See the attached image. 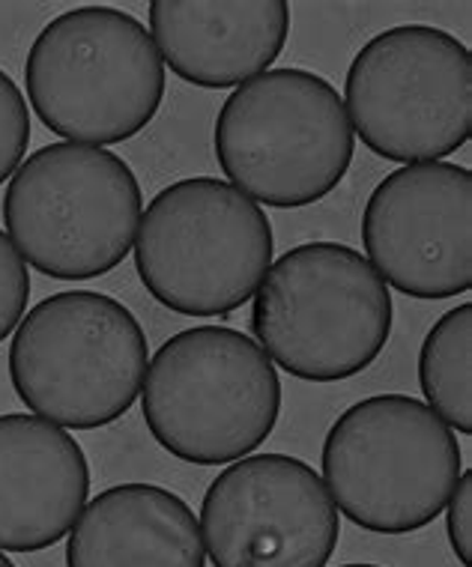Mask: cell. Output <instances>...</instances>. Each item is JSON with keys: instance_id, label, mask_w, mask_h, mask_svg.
I'll list each match as a JSON object with an SVG mask.
<instances>
[{"instance_id": "30bf717a", "label": "cell", "mask_w": 472, "mask_h": 567, "mask_svg": "<svg viewBox=\"0 0 472 567\" xmlns=\"http://www.w3.org/2000/svg\"><path fill=\"white\" fill-rule=\"evenodd\" d=\"M338 538L324 478L290 454L236 460L201 502V540L216 567H326Z\"/></svg>"}, {"instance_id": "277c9868", "label": "cell", "mask_w": 472, "mask_h": 567, "mask_svg": "<svg viewBox=\"0 0 472 567\" xmlns=\"http://www.w3.org/2000/svg\"><path fill=\"white\" fill-rule=\"evenodd\" d=\"M147 352V334L126 305L96 290H63L16 326L10 380L40 419L96 431L138 401Z\"/></svg>"}, {"instance_id": "6da1fadb", "label": "cell", "mask_w": 472, "mask_h": 567, "mask_svg": "<svg viewBox=\"0 0 472 567\" xmlns=\"http://www.w3.org/2000/svg\"><path fill=\"white\" fill-rule=\"evenodd\" d=\"M33 114L66 144L111 147L150 126L165 99V60L135 16L75 7L40 30L24 63Z\"/></svg>"}, {"instance_id": "7a4b0ae2", "label": "cell", "mask_w": 472, "mask_h": 567, "mask_svg": "<svg viewBox=\"0 0 472 567\" xmlns=\"http://www.w3.org/2000/svg\"><path fill=\"white\" fill-rule=\"evenodd\" d=\"M141 410L167 454L195 466H225L273 436L281 380L255 338L225 326H195L153 352Z\"/></svg>"}, {"instance_id": "ffe728a7", "label": "cell", "mask_w": 472, "mask_h": 567, "mask_svg": "<svg viewBox=\"0 0 472 567\" xmlns=\"http://www.w3.org/2000/svg\"><path fill=\"white\" fill-rule=\"evenodd\" d=\"M345 567H380V565H345Z\"/></svg>"}, {"instance_id": "4fadbf2b", "label": "cell", "mask_w": 472, "mask_h": 567, "mask_svg": "<svg viewBox=\"0 0 472 567\" xmlns=\"http://www.w3.org/2000/svg\"><path fill=\"white\" fill-rule=\"evenodd\" d=\"M147 19L171 72L204 90L264 75L290 37L285 0H153Z\"/></svg>"}, {"instance_id": "2e32d148", "label": "cell", "mask_w": 472, "mask_h": 567, "mask_svg": "<svg viewBox=\"0 0 472 567\" xmlns=\"http://www.w3.org/2000/svg\"><path fill=\"white\" fill-rule=\"evenodd\" d=\"M30 144L28 99L16 87V81L0 69V186L10 179L24 162Z\"/></svg>"}, {"instance_id": "9c48e42d", "label": "cell", "mask_w": 472, "mask_h": 567, "mask_svg": "<svg viewBox=\"0 0 472 567\" xmlns=\"http://www.w3.org/2000/svg\"><path fill=\"white\" fill-rule=\"evenodd\" d=\"M345 111L371 153L419 165L452 156L472 135V58L449 30L398 24L356 51Z\"/></svg>"}, {"instance_id": "e0dca14e", "label": "cell", "mask_w": 472, "mask_h": 567, "mask_svg": "<svg viewBox=\"0 0 472 567\" xmlns=\"http://www.w3.org/2000/svg\"><path fill=\"white\" fill-rule=\"evenodd\" d=\"M30 299L28 264L21 260L10 236L0 230V343L7 334L16 332V326L24 317Z\"/></svg>"}, {"instance_id": "5bb4252c", "label": "cell", "mask_w": 472, "mask_h": 567, "mask_svg": "<svg viewBox=\"0 0 472 567\" xmlns=\"http://www.w3.org/2000/svg\"><path fill=\"white\" fill-rule=\"evenodd\" d=\"M66 567H207L195 511L156 484L129 481L84 505Z\"/></svg>"}, {"instance_id": "3957f363", "label": "cell", "mask_w": 472, "mask_h": 567, "mask_svg": "<svg viewBox=\"0 0 472 567\" xmlns=\"http://www.w3.org/2000/svg\"><path fill=\"white\" fill-rule=\"evenodd\" d=\"M392 293L374 266L341 243H302L269 266L252 332L269 362L308 382L368 371L392 334Z\"/></svg>"}, {"instance_id": "ba28073f", "label": "cell", "mask_w": 472, "mask_h": 567, "mask_svg": "<svg viewBox=\"0 0 472 567\" xmlns=\"http://www.w3.org/2000/svg\"><path fill=\"white\" fill-rule=\"evenodd\" d=\"M144 197L111 150L49 144L10 176L3 225L28 266L58 281L117 269L135 245Z\"/></svg>"}, {"instance_id": "d6986e66", "label": "cell", "mask_w": 472, "mask_h": 567, "mask_svg": "<svg viewBox=\"0 0 472 567\" xmlns=\"http://www.w3.org/2000/svg\"><path fill=\"white\" fill-rule=\"evenodd\" d=\"M0 567H16V565H12L10 558H7V556H3V553H0Z\"/></svg>"}, {"instance_id": "52a82bcc", "label": "cell", "mask_w": 472, "mask_h": 567, "mask_svg": "<svg viewBox=\"0 0 472 567\" xmlns=\"http://www.w3.org/2000/svg\"><path fill=\"white\" fill-rule=\"evenodd\" d=\"M276 236L260 206L216 176H188L158 192L135 234L141 284L167 311L218 317L257 293Z\"/></svg>"}, {"instance_id": "8fae6325", "label": "cell", "mask_w": 472, "mask_h": 567, "mask_svg": "<svg viewBox=\"0 0 472 567\" xmlns=\"http://www.w3.org/2000/svg\"><path fill=\"white\" fill-rule=\"evenodd\" d=\"M365 260L398 293L454 299L472 287V174L452 162L403 165L362 213Z\"/></svg>"}, {"instance_id": "9a60e30c", "label": "cell", "mask_w": 472, "mask_h": 567, "mask_svg": "<svg viewBox=\"0 0 472 567\" xmlns=\"http://www.w3.org/2000/svg\"><path fill=\"white\" fill-rule=\"evenodd\" d=\"M419 385L440 419L472 433V305L445 311L424 334L419 350Z\"/></svg>"}, {"instance_id": "5b68a950", "label": "cell", "mask_w": 472, "mask_h": 567, "mask_svg": "<svg viewBox=\"0 0 472 567\" xmlns=\"http://www.w3.org/2000/svg\"><path fill=\"white\" fill-rule=\"evenodd\" d=\"M356 135L345 102L308 69H266L216 117V158L230 186L276 209H302L341 186Z\"/></svg>"}, {"instance_id": "ac0fdd59", "label": "cell", "mask_w": 472, "mask_h": 567, "mask_svg": "<svg viewBox=\"0 0 472 567\" xmlns=\"http://www.w3.org/2000/svg\"><path fill=\"white\" fill-rule=\"evenodd\" d=\"M445 532L461 567L472 565V472H461L445 505Z\"/></svg>"}, {"instance_id": "7c38bea8", "label": "cell", "mask_w": 472, "mask_h": 567, "mask_svg": "<svg viewBox=\"0 0 472 567\" xmlns=\"http://www.w3.org/2000/svg\"><path fill=\"white\" fill-rule=\"evenodd\" d=\"M88 496V457L70 431L28 412L0 415V553L60 544Z\"/></svg>"}, {"instance_id": "8992f818", "label": "cell", "mask_w": 472, "mask_h": 567, "mask_svg": "<svg viewBox=\"0 0 472 567\" xmlns=\"http://www.w3.org/2000/svg\"><path fill=\"white\" fill-rule=\"evenodd\" d=\"M335 508L377 535H410L440 517L461 478L458 436L428 403L374 394L341 412L324 440Z\"/></svg>"}]
</instances>
